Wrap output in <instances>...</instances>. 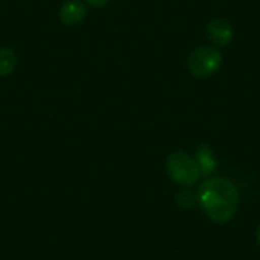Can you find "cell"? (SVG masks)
<instances>
[{"label": "cell", "instance_id": "7a4b0ae2", "mask_svg": "<svg viewBox=\"0 0 260 260\" xmlns=\"http://www.w3.org/2000/svg\"><path fill=\"white\" fill-rule=\"evenodd\" d=\"M222 52L215 46H200L187 56V69L192 76L206 79L216 75L222 67Z\"/></svg>", "mask_w": 260, "mask_h": 260}, {"label": "cell", "instance_id": "9c48e42d", "mask_svg": "<svg viewBox=\"0 0 260 260\" xmlns=\"http://www.w3.org/2000/svg\"><path fill=\"white\" fill-rule=\"evenodd\" d=\"M82 2L91 8H102V6H107L111 0H82Z\"/></svg>", "mask_w": 260, "mask_h": 260}, {"label": "cell", "instance_id": "52a82bcc", "mask_svg": "<svg viewBox=\"0 0 260 260\" xmlns=\"http://www.w3.org/2000/svg\"><path fill=\"white\" fill-rule=\"evenodd\" d=\"M17 67V53L11 47H0V78L11 75Z\"/></svg>", "mask_w": 260, "mask_h": 260}, {"label": "cell", "instance_id": "30bf717a", "mask_svg": "<svg viewBox=\"0 0 260 260\" xmlns=\"http://www.w3.org/2000/svg\"><path fill=\"white\" fill-rule=\"evenodd\" d=\"M257 244H259V247H260V225H259V229H257Z\"/></svg>", "mask_w": 260, "mask_h": 260}, {"label": "cell", "instance_id": "277c9868", "mask_svg": "<svg viewBox=\"0 0 260 260\" xmlns=\"http://www.w3.org/2000/svg\"><path fill=\"white\" fill-rule=\"evenodd\" d=\"M207 35L215 46L227 47L233 41L235 29H233V24L230 23V20H227L224 17H216V18L209 21Z\"/></svg>", "mask_w": 260, "mask_h": 260}, {"label": "cell", "instance_id": "5b68a950", "mask_svg": "<svg viewBox=\"0 0 260 260\" xmlns=\"http://www.w3.org/2000/svg\"><path fill=\"white\" fill-rule=\"evenodd\" d=\"M59 20L66 26H76L79 24L85 15H87V8L82 0H66L59 6Z\"/></svg>", "mask_w": 260, "mask_h": 260}, {"label": "cell", "instance_id": "8992f818", "mask_svg": "<svg viewBox=\"0 0 260 260\" xmlns=\"http://www.w3.org/2000/svg\"><path fill=\"white\" fill-rule=\"evenodd\" d=\"M195 160L198 163V168L201 171V177L209 178L215 171H216V158L212 151V148L206 143L200 145L195 152Z\"/></svg>", "mask_w": 260, "mask_h": 260}, {"label": "cell", "instance_id": "3957f363", "mask_svg": "<svg viewBox=\"0 0 260 260\" xmlns=\"http://www.w3.org/2000/svg\"><path fill=\"white\" fill-rule=\"evenodd\" d=\"M166 169L171 180L183 187H192L201 178V171L197 160L184 151L172 152L168 157Z\"/></svg>", "mask_w": 260, "mask_h": 260}, {"label": "cell", "instance_id": "ba28073f", "mask_svg": "<svg viewBox=\"0 0 260 260\" xmlns=\"http://www.w3.org/2000/svg\"><path fill=\"white\" fill-rule=\"evenodd\" d=\"M175 201L177 204L181 207V209H192L198 201H197V195L190 190H181L177 193L175 197Z\"/></svg>", "mask_w": 260, "mask_h": 260}, {"label": "cell", "instance_id": "6da1fadb", "mask_svg": "<svg viewBox=\"0 0 260 260\" xmlns=\"http://www.w3.org/2000/svg\"><path fill=\"white\" fill-rule=\"evenodd\" d=\"M197 201L203 212L213 222H229L235 218L239 209V192L232 180L225 177L206 178L198 192Z\"/></svg>", "mask_w": 260, "mask_h": 260}]
</instances>
